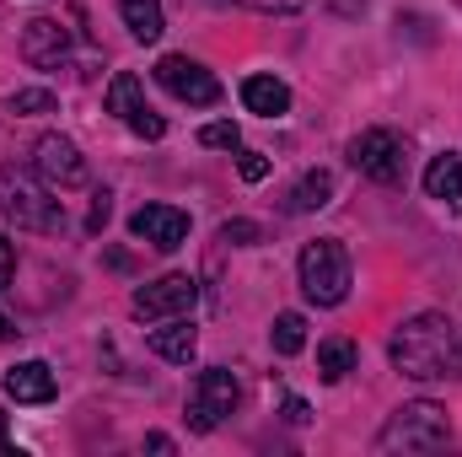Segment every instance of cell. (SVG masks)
Here are the masks:
<instances>
[{
  "label": "cell",
  "instance_id": "1",
  "mask_svg": "<svg viewBox=\"0 0 462 457\" xmlns=\"http://www.w3.org/2000/svg\"><path fill=\"white\" fill-rule=\"evenodd\" d=\"M393 366L414 382H436V377L457 371V323L441 312H414L393 334Z\"/></svg>",
  "mask_w": 462,
  "mask_h": 457
},
{
  "label": "cell",
  "instance_id": "2",
  "mask_svg": "<svg viewBox=\"0 0 462 457\" xmlns=\"http://www.w3.org/2000/svg\"><path fill=\"white\" fill-rule=\"evenodd\" d=\"M452 442V420L436 398H414L403 409L387 415V425L376 431V452H430Z\"/></svg>",
  "mask_w": 462,
  "mask_h": 457
},
{
  "label": "cell",
  "instance_id": "3",
  "mask_svg": "<svg viewBox=\"0 0 462 457\" xmlns=\"http://www.w3.org/2000/svg\"><path fill=\"white\" fill-rule=\"evenodd\" d=\"M0 216L22 231H60L65 227V205L49 194V183H38L22 167H0Z\"/></svg>",
  "mask_w": 462,
  "mask_h": 457
},
{
  "label": "cell",
  "instance_id": "4",
  "mask_svg": "<svg viewBox=\"0 0 462 457\" xmlns=\"http://www.w3.org/2000/svg\"><path fill=\"white\" fill-rule=\"evenodd\" d=\"M301 291H307V302H318V307H339V302H345L349 296V253H345V242L318 237V242L301 247Z\"/></svg>",
  "mask_w": 462,
  "mask_h": 457
},
{
  "label": "cell",
  "instance_id": "5",
  "mask_svg": "<svg viewBox=\"0 0 462 457\" xmlns=\"http://www.w3.org/2000/svg\"><path fill=\"white\" fill-rule=\"evenodd\" d=\"M236 398H242V387H236V377H231L226 366L199 371L194 387H189V431H199V436L216 431L231 409H236Z\"/></svg>",
  "mask_w": 462,
  "mask_h": 457
},
{
  "label": "cell",
  "instance_id": "6",
  "mask_svg": "<svg viewBox=\"0 0 462 457\" xmlns=\"http://www.w3.org/2000/svg\"><path fill=\"white\" fill-rule=\"evenodd\" d=\"M349 162H355V173L371 178V183H403V167H409L403 140H398L393 129H360V135L349 140Z\"/></svg>",
  "mask_w": 462,
  "mask_h": 457
},
{
  "label": "cell",
  "instance_id": "7",
  "mask_svg": "<svg viewBox=\"0 0 462 457\" xmlns=\"http://www.w3.org/2000/svg\"><path fill=\"white\" fill-rule=\"evenodd\" d=\"M194 302H199V280H194V275H162V280H151V285H140V291L129 296L134 318H145V323L189 318Z\"/></svg>",
  "mask_w": 462,
  "mask_h": 457
},
{
  "label": "cell",
  "instance_id": "8",
  "mask_svg": "<svg viewBox=\"0 0 462 457\" xmlns=\"http://www.w3.org/2000/svg\"><path fill=\"white\" fill-rule=\"evenodd\" d=\"M156 81H162L178 103H189V108H210V103H221V81H216L199 60H189V54H167V60L156 65Z\"/></svg>",
  "mask_w": 462,
  "mask_h": 457
},
{
  "label": "cell",
  "instance_id": "9",
  "mask_svg": "<svg viewBox=\"0 0 462 457\" xmlns=\"http://www.w3.org/2000/svg\"><path fill=\"white\" fill-rule=\"evenodd\" d=\"M32 173H38L49 189H81V183H87V156L76 151V140L43 135V140L32 145Z\"/></svg>",
  "mask_w": 462,
  "mask_h": 457
},
{
  "label": "cell",
  "instance_id": "10",
  "mask_svg": "<svg viewBox=\"0 0 462 457\" xmlns=\"http://www.w3.org/2000/svg\"><path fill=\"white\" fill-rule=\"evenodd\" d=\"M108 114H118L140 140H162V135H167V118L145 103L140 76H129V70H118L114 81H108Z\"/></svg>",
  "mask_w": 462,
  "mask_h": 457
},
{
  "label": "cell",
  "instance_id": "11",
  "mask_svg": "<svg viewBox=\"0 0 462 457\" xmlns=\"http://www.w3.org/2000/svg\"><path fill=\"white\" fill-rule=\"evenodd\" d=\"M65 54H70V27H65L60 16H32V22L22 27V60H27V65L49 70V65H60Z\"/></svg>",
  "mask_w": 462,
  "mask_h": 457
},
{
  "label": "cell",
  "instance_id": "12",
  "mask_svg": "<svg viewBox=\"0 0 462 457\" xmlns=\"http://www.w3.org/2000/svg\"><path fill=\"white\" fill-rule=\"evenodd\" d=\"M129 231H134L140 242H151V247L172 253V247H183V242H189V216H183L178 205H145V210H134Z\"/></svg>",
  "mask_w": 462,
  "mask_h": 457
},
{
  "label": "cell",
  "instance_id": "13",
  "mask_svg": "<svg viewBox=\"0 0 462 457\" xmlns=\"http://www.w3.org/2000/svg\"><path fill=\"white\" fill-rule=\"evenodd\" d=\"M0 387H5V398H16V404H49V398L60 393V382H54V371H49L43 360L11 366V371L0 377Z\"/></svg>",
  "mask_w": 462,
  "mask_h": 457
},
{
  "label": "cell",
  "instance_id": "14",
  "mask_svg": "<svg viewBox=\"0 0 462 457\" xmlns=\"http://www.w3.org/2000/svg\"><path fill=\"white\" fill-rule=\"evenodd\" d=\"M425 194H430L436 205H447V210H462V156L457 151L430 156V167H425Z\"/></svg>",
  "mask_w": 462,
  "mask_h": 457
},
{
  "label": "cell",
  "instance_id": "15",
  "mask_svg": "<svg viewBox=\"0 0 462 457\" xmlns=\"http://www.w3.org/2000/svg\"><path fill=\"white\" fill-rule=\"evenodd\" d=\"M242 103H247V114H258V118H280V114H291V87L280 76H247L242 81Z\"/></svg>",
  "mask_w": 462,
  "mask_h": 457
},
{
  "label": "cell",
  "instance_id": "16",
  "mask_svg": "<svg viewBox=\"0 0 462 457\" xmlns=\"http://www.w3.org/2000/svg\"><path fill=\"white\" fill-rule=\"evenodd\" d=\"M194 323H183V318H162V329H151V350L162 355V360H172V366H189L194 360Z\"/></svg>",
  "mask_w": 462,
  "mask_h": 457
},
{
  "label": "cell",
  "instance_id": "17",
  "mask_svg": "<svg viewBox=\"0 0 462 457\" xmlns=\"http://www.w3.org/2000/svg\"><path fill=\"white\" fill-rule=\"evenodd\" d=\"M334 200V173H323V167H312L296 189H291V200H285V210L291 216H312V210H323Z\"/></svg>",
  "mask_w": 462,
  "mask_h": 457
},
{
  "label": "cell",
  "instance_id": "18",
  "mask_svg": "<svg viewBox=\"0 0 462 457\" xmlns=\"http://www.w3.org/2000/svg\"><path fill=\"white\" fill-rule=\"evenodd\" d=\"M118 11H124V27L140 38V43H156L162 38V0H118Z\"/></svg>",
  "mask_w": 462,
  "mask_h": 457
},
{
  "label": "cell",
  "instance_id": "19",
  "mask_svg": "<svg viewBox=\"0 0 462 457\" xmlns=\"http://www.w3.org/2000/svg\"><path fill=\"white\" fill-rule=\"evenodd\" d=\"M355 371V344L349 340H323L318 344V377L323 382H345Z\"/></svg>",
  "mask_w": 462,
  "mask_h": 457
},
{
  "label": "cell",
  "instance_id": "20",
  "mask_svg": "<svg viewBox=\"0 0 462 457\" xmlns=\"http://www.w3.org/2000/svg\"><path fill=\"white\" fill-rule=\"evenodd\" d=\"M269 340H274V355H301L307 350V318L301 312H280Z\"/></svg>",
  "mask_w": 462,
  "mask_h": 457
},
{
  "label": "cell",
  "instance_id": "21",
  "mask_svg": "<svg viewBox=\"0 0 462 457\" xmlns=\"http://www.w3.org/2000/svg\"><path fill=\"white\" fill-rule=\"evenodd\" d=\"M11 114H54V92L49 87H22V92H11Z\"/></svg>",
  "mask_w": 462,
  "mask_h": 457
},
{
  "label": "cell",
  "instance_id": "22",
  "mask_svg": "<svg viewBox=\"0 0 462 457\" xmlns=\"http://www.w3.org/2000/svg\"><path fill=\"white\" fill-rule=\"evenodd\" d=\"M199 145H216V151H236V145H242V129H236L231 118H216V124H205V129H199Z\"/></svg>",
  "mask_w": 462,
  "mask_h": 457
},
{
  "label": "cell",
  "instance_id": "23",
  "mask_svg": "<svg viewBox=\"0 0 462 457\" xmlns=\"http://www.w3.org/2000/svg\"><path fill=\"white\" fill-rule=\"evenodd\" d=\"M221 242L253 247V242H263V227H258V221H226V227H221Z\"/></svg>",
  "mask_w": 462,
  "mask_h": 457
},
{
  "label": "cell",
  "instance_id": "24",
  "mask_svg": "<svg viewBox=\"0 0 462 457\" xmlns=\"http://www.w3.org/2000/svg\"><path fill=\"white\" fill-rule=\"evenodd\" d=\"M236 173H242L247 183H263V178H269V156H263V151H242V162H236Z\"/></svg>",
  "mask_w": 462,
  "mask_h": 457
},
{
  "label": "cell",
  "instance_id": "25",
  "mask_svg": "<svg viewBox=\"0 0 462 457\" xmlns=\"http://www.w3.org/2000/svg\"><path fill=\"white\" fill-rule=\"evenodd\" d=\"M231 5H247V11H263V16H291V11H301L307 0H231Z\"/></svg>",
  "mask_w": 462,
  "mask_h": 457
},
{
  "label": "cell",
  "instance_id": "26",
  "mask_svg": "<svg viewBox=\"0 0 462 457\" xmlns=\"http://www.w3.org/2000/svg\"><path fill=\"white\" fill-rule=\"evenodd\" d=\"M108 210H114V205H108V189H97V194H92V216H87V231H103V227H108Z\"/></svg>",
  "mask_w": 462,
  "mask_h": 457
},
{
  "label": "cell",
  "instance_id": "27",
  "mask_svg": "<svg viewBox=\"0 0 462 457\" xmlns=\"http://www.w3.org/2000/svg\"><path fill=\"white\" fill-rule=\"evenodd\" d=\"M11 280H16V247L0 237V291H11Z\"/></svg>",
  "mask_w": 462,
  "mask_h": 457
},
{
  "label": "cell",
  "instance_id": "28",
  "mask_svg": "<svg viewBox=\"0 0 462 457\" xmlns=\"http://www.w3.org/2000/svg\"><path fill=\"white\" fill-rule=\"evenodd\" d=\"M307 415H312V409H307L301 398H285V420H291V425H307Z\"/></svg>",
  "mask_w": 462,
  "mask_h": 457
},
{
  "label": "cell",
  "instance_id": "29",
  "mask_svg": "<svg viewBox=\"0 0 462 457\" xmlns=\"http://www.w3.org/2000/svg\"><path fill=\"white\" fill-rule=\"evenodd\" d=\"M145 452H172V436H145Z\"/></svg>",
  "mask_w": 462,
  "mask_h": 457
},
{
  "label": "cell",
  "instance_id": "30",
  "mask_svg": "<svg viewBox=\"0 0 462 457\" xmlns=\"http://www.w3.org/2000/svg\"><path fill=\"white\" fill-rule=\"evenodd\" d=\"M0 452H5V457H16V452H11V442H5V420H0Z\"/></svg>",
  "mask_w": 462,
  "mask_h": 457
},
{
  "label": "cell",
  "instance_id": "31",
  "mask_svg": "<svg viewBox=\"0 0 462 457\" xmlns=\"http://www.w3.org/2000/svg\"><path fill=\"white\" fill-rule=\"evenodd\" d=\"M457 371H462V329H457Z\"/></svg>",
  "mask_w": 462,
  "mask_h": 457
},
{
  "label": "cell",
  "instance_id": "32",
  "mask_svg": "<svg viewBox=\"0 0 462 457\" xmlns=\"http://www.w3.org/2000/svg\"><path fill=\"white\" fill-rule=\"evenodd\" d=\"M5 334H11V323H5V318H0V340H5Z\"/></svg>",
  "mask_w": 462,
  "mask_h": 457
}]
</instances>
